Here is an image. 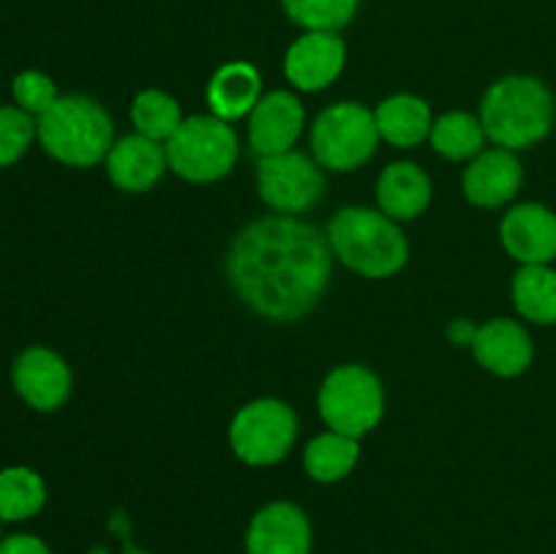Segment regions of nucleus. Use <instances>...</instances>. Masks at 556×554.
Returning a JSON list of instances; mask_svg holds the SVG:
<instances>
[{
  "label": "nucleus",
  "instance_id": "1",
  "mask_svg": "<svg viewBox=\"0 0 556 554\" xmlns=\"http://www.w3.org/2000/svg\"><path fill=\"white\" fill-rule=\"evenodd\" d=\"M226 272L248 307L288 324L324 297L331 275L329 239L293 215L264 217L233 239Z\"/></svg>",
  "mask_w": 556,
  "mask_h": 554
},
{
  "label": "nucleus",
  "instance_id": "2",
  "mask_svg": "<svg viewBox=\"0 0 556 554\" xmlns=\"http://www.w3.org/2000/svg\"><path fill=\"white\" fill-rule=\"evenodd\" d=\"M556 103L552 90L532 76H508L489 87L481 103L486 139L503 150H527L546 139L554 125Z\"/></svg>",
  "mask_w": 556,
  "mask_h": 554
},
{
  "label": "nucleus",
  "instance_id": "3",
  "mask_svg": "<svg viewBox=\"0 0 556 554\" xmlns=\"http://www.w3.org/2000/svg\"><path fill=\"white\" fill-rule=\"evenodd\" d=\"M329 248L348 269L364 277H391L407 264V239L394 221L367 206H345L326 228Z\"/></svg>",
  "mask_w": 556,
  "mask_h": 554
},
{
  "label": "nucleus",
  "instance_id": "4",
  "mask_svg": "<svg viewBox=\"0 0 556 554\" xmlns=\"http://www.w3.org/2000/svg\"><path fill=\"white\" fill-rule=\"evenodd\" d=\"M41 147L65 166L90 168L112 150V119L87 96H60L36 119Z\"/></svg>",
  "mask_w": 556,
  "mask_h": 554
},
{
  "label": "nucleus",
  "instance_id": "5",
  "mask_svg": "<svg viewBox=\"0 0 556 554\" xmlns=\"http://www.w3.org/2000/svg\"><path fill=\"white\" fill-rule=\"evenodd\" d=\"M168 166L188 182H215L226 177L239 158V141L220 117H188L166 141Z\"/></svg>",
  "mask_w": 556,
  "mask_h": 554
},
{
  "label": "nucleus",
  "instance_id": "6",
  "mask_svg": "<svg viewBox=\"0 0 556 554\" xmlns=\"http://www.w3.org/2000/svg\"><path fill=\"white\" fill-rule=\"evenodd\" d=\"M313 155L331 172H353L375 155L380 141L375 112L362 103H334L313 125Z\"/></svg>",
  "mask_w": 556,
  "mask_h": 554
},
{
  "label": "nucleus",
  "instance_id": "7",
  "mask_svg": "<svg viewBox=\"0 0 556 554\" xmlns=\"http://www.w3.org/2000/svg\"><path fill=\"white\" fill-rule=\"evenodd\" d=\"M383 386L378 375L358 364L331 369L320 386L318 411L329 429L362 438L383 418Z\"/></svg>",
  "mask_w": 556,
  "mask_h": 554
},
{
  "label": "nucleus",
  "instance_id": "8",
  "mask_svg": "<svg viewBox=\"0 0 556 554\" xmlns=\"http://www.w3.org/2000/svg\"><path fill=\"white\" fill-rule=\"evenodd\" d=\"M296 413L280 400H255L231 421V449L248 465H275L296 440Z\"/></svg>",
  "mask_w": 556,
  "mask_h": 554
},
{
  "label": "nucleus",
  "instance_id": "9",
  "mask_svg": "<svg viewBox=\"0 0 556 554\" xmlns=\"http://www.w3.org/2000/svg\"><path fill=\"white\" fill-rule=\"evenodd\" d=\"M326 190L320 163L304 152L288 150L266 155L258 163V193L280 215H299L313 210Z\"/></svg>",
  "mask_w": 556,
  "mask_h": 554
},
{
  "label": "nucleus",
  "instance_id": "10",
  "mask_svg": "<svg viewBox=\"0 0 556 554\" xmlns=\"http://www.w3.org/2000/svg\"><path fill=\"white\" fill-rule=\"evenodd\" d=\"M11 380L22 400L43 413L63 407L71 396V383H74L68 364L58 353L41 345L27 348L16 356Z\"/></svg>",
  "mask_w": 556,
  "mask_h": 554
},
{
  "label": "nucleus",
  "instance_id": "11",
  "mask_svg": "<svg viewBox=\"0 0 556 554\" xmlns=\"http://www.w3.org/2000/svg\"><path fill=\"white\" fill-rule=\"evenodd\" d=\"M244 549L248 554H309L313 530L307 514L286 500L264 505L250 521Z\"/></svg>",
  "mask_w": 556,
  "mask_h": 554
},
{
  "label": "nucleus",
  "instance_id": "12",
  "mask_svg": "<svg viewBox=\"0 0 556 554\" xmlns=\"http://www.w3.org/2000/svg\"><path fill=\"white\" fill-rule=\"evenodd\" d=\"M304 128V109L293 92L275 90L261 98L250 112V147L255 155H280L293 150Z\"/></svg>",
  "mask_w": 556,
  "mask_h": 554
},
{
  "label": "nucleus",
  "instance_id": "13",
  "mask_svg": "<svg viewBox=\"0 0 556 554\" xmlns=\"http://www.w3.org/2000/svg\"><path fill=\"white\" fill-rule=\"evenodd\" d=\"M505 250L525 266L552 264L556 259V215L543 204L508 210L500 226Z\"/></svg>",
  "mask_w": 556,
  "mask_h": 554
},
{
  "label": "nucleus",
  "instance_id": "14",
  "mask_svg": "<svg viewBox=\"0 0 556 554\" xmlns=\"http://www.w3.org/2000/svg\"><path fill=\"white\" fill-rule=\"evenodd\" d=\"M521 182H525L521 161L516 158V152L503 150V147L483 150L481 155L472 158L470 166L465 168V177H462L465 196L483 210L508 204L519 193Z\"/></svg>",
  "mask_w": 556,
  "mask_h": 554
},
{
  "label": "nucleus",
  "instance_id": "15",
  "mask_svg": "<svg viewBox=\"0 0 556 554\" xmlns=\"http://www.w3.org/2000/svg\"><path fill=\"white\" fill-rule=\"evenodd\" d=\"M345 65V43L337 33L309 30L291 43L286 54V76L299 90H324Z\"/></svg>",
  "mask_w": 556,
  "mask_h": 554
},
{
  "label": "nucleus",
  "instance_id": "16",
  "mask_svg": "<svg viewBox=\"0 0 556 554\" xmlns=\"http://www.w3.org/2000/svg\"><path fill=\"white\" fill-rule=\"evenodd\" d=\"M472 353L489 373L500 375V378H516L532 364L535 345L519 320L494 318L476 331Z\"/></svg>",
  "mask_w": 556,
  "mask_h": 554
},
{
  "label": "nucleus",
  "instance_id": "17",
  "mask_svg": "<svg viewBox=\"0 0 556 554\" xmlns=\"http://www.w3.org/2000/svg\"><path fill=\"white\" fill-rule=\"evenodd\" d=\"M168 166L166 147L155 139L134 134L119 139L106 155V172L119 190L128 193H144Z\"/></svg>",
  "mask_w": 556,
  "mask_h": 554
},
{
  "label": "nucleus",
  "instance_id": "18",
  "mask_svg": "<svg viewBox=\"0 0 556 554\" xmlns=\"http://www.w3.org/2000/svg\"><path fill=\"white\" fill-rule=\"evenodd\" d=\"M432 201V182L416 163H391L378 179V204L391 221H413Z\"/></svg>",
  "mask_w": 556,
  "mask_h": 554
},
{
  "label": "nucleus",
  "instance_id": "19",
  "mask_svg": "<svg viewBox=\"0 0 556 554\" xmlns=\"http://www.w3.org/2000/svg\"><path fill=\"white\" fill-rule=\"evenodd\" d=\"M206 98L215 117L226 123L244 117L261 101V74L250 63H226L212 76Z\"/></svg>",
  "mask_w": 556,
  "mask_h": 554
},
{
  "label": "nucleus",
  "instance_id": "20",
  "mask_svg": "<svg viewBox=\"0 0 556 554\" xmlns=\"http://www.w3.org/2000/svg\"><path fill=\"white\" fill-rule=\"evenodd\" d=\"M375 123H378L380 139L389 144L407 150L416 147L432 134V109L418 96H391L375 109Z\"/></svg>",
  "mask_w": 556,
  "mask_h": 554
},
{
  "label": "nucleus",
  "instance_id": "21",
  "mask_svg": "<svg viewBox=\"0 0 556 554\" xmlns=\"http://www.w3.org/2000/svg\"><path fill=\"white\" fill-rule=\"evenodd\" d=\"M514 304L532 324H556V269L548 264L521 266L514 277Z\"/></svg>",
  "mask_w": 556,
  "mask_h": 554
},
{
  "label": "nucleus",
  "instance_id": "22",
  "mask_svg": "<svg viewBox=\"0 0 556 554\" xmlns=\"http://www.w3.org/2000/svg\"><path fill=\"white\" fill-rule=\"evenodd\" d=\"M358 462V438L342 432H324L315 440H309L304 451V467L309 478L320 483L342 481Z\"/></svg>",
  "mask_w": 556,
  "mask_h": 554
},
{
  "label": "nucleus",
  "instance_id": "23",
  "mask_svg": "<svg viewBox=\"0 0 556 554\" xmlns=\"http://www.w3.org/2000/svg\"><path fill=\"white\" fill-rule=\"evenodd\" d=\"M47 503V487L30 467L0 470V521H25Z\"/></svg>",
  "mask_w": 556,
  "mask_h": 554
},
{
  "label": "nucleus",
  "instance_id": "24",
  "mask_svg": "<svg viewBox=\"0 0 556 554\" xmlns=\"http://www.w3.org/2000/svg\"><path fill=\"white\" fill-rule=\"evenodd\" d=\"M432 147L440 155L451 158V161H467V158H478L486 144V130H483L481 119H476L467 112H448L432 125Z\"/></svg>",
  "mask_w": 556,
  "mask_h": 554
},
{
  "label": "nucleus",
  "instance_id": "25",
  "mask_svg": "<svg viewBox=\"0 0 556 554\" xmlns=\"http://www.w3.org/2000/svg\"><path fill=\"white\" fill-rule=\"evenodd\" d=\"M130 117H134L136 134L155 141H168L182 125L179 103L161 90L139 92L134 106H130Z\"/></svg>",
  "mask_w": 556,
  "mask_h": 554
},
{
  "label": "nucleus",
  "instance_id": "26",
  "mask_svg": "<svg viewBox=\"0 0 556 554\" xmlns=\"http://www.w3.org/2000/svg\"><path fill=\"white\" fill-rule=\"evenodd\" d=\"M282 9L307 30L337 33L353 20L358 0H282Z\"/></svg>",
  "mask_w": 556,
  "mask_h": 554
},
{
  "label": "nucleus",
  "instance_id": "27",
  "mask_svg": "<svg viewBox=\"0 0 556 554\" xmlns=\"http://www.w3.org/2000/svg\"><path fill=\"white\" fill-rule=\"evenodd\" d=\"M36 136L33 114L20 106H0V168L20 161Z\"/></svg>",
  "mask_w": 556,
  "mask_h": 554
},
{
  "label": "nucleus",
  "instance_id": "28",
  "mask_svg": "<svg viewBox=\"0 0 556 554\" xmlns=\"http://www.w3.org/2000/svg\"><path fill=\"white\" fill-rule=\"evenodd\" d=\"M11 92H14L16 106L25 109L27 114H43L54 101H58V87L41 71H22L20 76L11 85Z\"/></svg>",
  "mask_w": 556,
  "mask_h": 554
},
{
  "label": "nucleus",
  "instance_id": "29",
  "mask_svg": "<svg viewBox=\"0 0 556 554\" xmlns=\"http://www.w3.org/2000/svg\"><path fill=\"white\" fill-rule=\"evenodd\" d=\"M0 554H52V552H49V546L41 541V538L20 532V536H9L0 541Z\"/></svg>",
  "mask_w": 556,
  "mask_h": 554
},
{
  "label": "nucleus",
  "instance_id": "30",
  "mask_svg": "<svg viewBox=\"0 0 556 554\" xmlns=\"http://www.w3.org/2000/svg\"><path fill=\"white\" fill-rule=\"evenodd\" d=\"M476 331L478 329H472L467 320H456V324L451 326V340H454V342H470V345H472V340H476Z\"/></svg>",
  "mask_w": 556,
  "mask_h": 554
},
{
  "label": "nucleus",
  "instance_id": "31",
  "mask_svg": "<svg viewBox=\"0 0 556 554\" xmlns=\"http://www.w3.org/2000/svg\"><path fill=\"white\" fill-rule=\"evenodd\" d=\"M0 541H3V538H0Z\"/></svg>",
  "mask_w": 556,
  "mask_h": 554
}]
</instances>
